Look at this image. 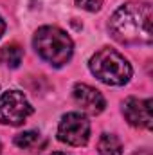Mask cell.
<instances>
[{
  "mask_svg": "<svg viewBox=\"0 0 153 155\" xmlns=\"http://www.w3.org/2000/svg\"><path fill=\"white\" fill-rule=\"evenodd\" d=\"M153 11L148 2H128L110 18V33L124 45H150L153 41Z\"/></svg>",
  "mask_w": 153,
  "mask_h": 155,
  "instance_id": "obj_1",
  "label": "cell"
},
{
  "mask_svg": "<svg viewBox=\"0 0 153 155\" xmlns=\"http://www.w3.org/2000/svg\"><path fill=\"white\" fill-rule=\"evenodd\" d=\"M33 47L40 58L50 63L52 67H63L74 52V43L70 36L56 25L40 27L34 33Z\"/></svg>",
  "mask_w": 153,
  "mask_h": 155,
  "instance_id": "obj_2",
  "label": "cell"
},
{
  "mask_svg": "<svg viewBox=\"0 0 153 155\" xmlns=\"http://www.w3.org/2000/svg\"><path fill=\"white\" fill-rule=\"evenodd\" d=\"M88 67H90V72L99 81H103L105 85H112V87L126 85L133 72L130 61L110 47L99 49L90 58Z\"/></svg>",
  "mask_w": 153,
  "mask_h": 155,
  "instance_id": "obj_3",
  "label": "cell"
},
{
  "mask_svg": "<svg viewBox=\"0 0 153 155\" xmlns=\"http://www.w3.org/2000/svg\"><path fill=\"white\" fill-rule=\"evenodd\" d=\"M33 114V107L20 90H7L0 96V123L20 126Z\"/></svg>",
  "mask_w": 153,
  "mask_h": 155,
  "instance_id": "obj_4",
  "label": "cell"
},
{
  "mask_svg": "<svg viewBox=\"0 0 153 155\" xmlns=\"http://www.w3.org/2000/svg\"><path fill=\"white\" fill-rule=\"evenodd\" d=\"M58 139L70 146H85L90 139L88 119L77 112L65 114L58 124Z\"/></svg>",
  "mask_w": 153,
  "mask_h": 155,
  "instance_id": "obj_5",
  "label": "cell"
},
{
  "mask_svg": "<svg viewBox=\"0 0 153 155\" xmlns=\"http://www.w3.org/2000/svg\"><path fill=\"white\" fill-rule=\"evenodd\" d=\"M72 97H74L77 107L88 116H97L106 107V101H105L103 94L97 88H94V87H90L86 83H76L74 85Z\"/></svg>",
  "mask_w": 153,
  "mask_h": 155,
  "instance_id": "obj_6",
  "label": "cell"
},
{
  "mask_svg": "<svg viewBox=\"0 0 153 155\" xmlns=\"http://www.w3.org/2000/svg\"><path fill=\"white\" fill-rule=\"evenodd\" d=\"M122 114L126 121L135 128H146L150 130L153 126V114H151V99H137L128 97L122 103Z\"/></svg>",
  "mask_w": 153,
  "mask_h": 155,
  "instance_id": "obj_7",
  "label": "cell"
},
{
  "mask_svg": "<svg viewBox=\"0 0 153 155\" xmlns=\"http://www.w3.org/2000/svg\"><path fill=\"white\" fill-rule=\"evenodd\" d=\"M22 60H24V49L20 45L9 43L0 49V63L2 65H5L9 69H16V67H20Z\"/></svg>",
  "mask_w": 153,
  "mask_h": 155,
  "instance_id": "obj_8",
  "label": "cell"
},
{
  "mask_svg": "<svg viewBox=\"0 0 153 155\" xmlns=\"http://www.w3.org/2000/svg\"><path fill=\"white\" fill-rule=\"evenodd\" d=\"M97 150L101 155H122V143L114 134H103L99 137Z\"/></svg>",
  "mask_w": 153,
  "mask_h": 155,
  "instance_id": "obj_9",
  "label": "cell"
},
{
  "mask_svg": "<svg viewBox=\"0 0 153 155\" xmlns=\"http://www.w3.org/2000/svg\"><path fill=\"white\" fill-rule=\"evenodd\" d=\"M38 139H40L38 132L29 130V132H22V134H18V135L15 137V144H16L18 148L27 150V148H33V146L36 144V141H38Z\"/></svg>",
  "mask_w": 153,
  "mask_h": 155,
  "instance_id": "obj_10",
  "label": "cell"
},
{
  "mask_svg": "<svg viewBox=\"0 0 153 155\" xmlns=\"http://www.w3.org/2000/svg\"><path fill=\"white\" fill-rule=\"evenodd\" d=\"M76 5L85 9V11H90V13H96L101 9L103 5V0H76Z\"/></svg>",
  "mask_w": 153,
  "mask_h": 155,
  "instance_id": "obj_11",
  "label": "cell"
},
{
  "mask_svg": "<svg viewBox=\"0 0 153 155\" xmlns=\"http://www.w3.org/2000/svg\"><path fill=\"white\" fill-rule=\"evenodd\" d=\"M4 31H5V24H4V20H2V16H0V38H2Z\"/></svg>",
  "mask_w": 153,
  "mask_h": 155,
  "instance_id": "obj_12",
  "label": "cell"
},
{
  "mask_svg": "<svg viewBox=\"0 0 153 155\" xmlns=\"http://www.w3.org/2000/svg\"><path fill=\"white\" fill-rule=\"evenodd\" d=\"M50 155H69V153H63V152H56V153H50Z\"/></svg>",
  "mask_w": 153,
  "mask_h": 155,
  "instance_id": "obj_13",
  "label": "cell"
},
{
  "mask_svg": "<svg viewBox=\"0 0 153 155\" xmlns=\"http://www.w3.org/2000/svg\"><path fill=\"white\" fill-rule=\"evenodd\" d=\"M0 152H2V144H0Z\"/></svg>",
  "mask_w": 153,
  "mask_h": 155,
  "instance_id": "obj_14",
  "label": "cell"
}]
</instances>
